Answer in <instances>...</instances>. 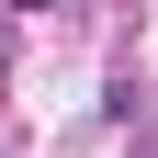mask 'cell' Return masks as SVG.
Returning a JSON list of instances; mask_svg holds the SVG:
<instances>
[{"label":"cell","mask_w":158,"mask_h":158,"mask_svg":"<svg viewBox=\"0 0 158 158\" xmlns=\"http://www.w3.org/2000/svg\"><path fill=\"white\" fill-rule=\"evenodd\" d=\"M11 11H56V0H11Z\"/></svg>","instance_id":"6da1fadb"}]
</instances>
